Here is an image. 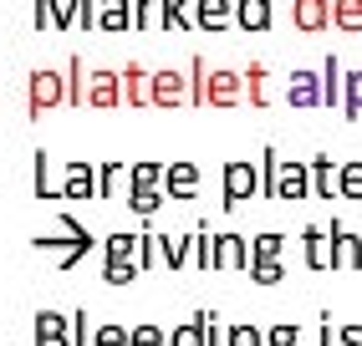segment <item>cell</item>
Segmentation results:
<instances>
[{"label": "cell", "mask_w": 362, "mask_h": 346, "mask_svg": "<svg viewBox=\"0 0 362 346\" xmlns=\"http://www.w3.org/2000/svg\"><path fill=\"white\" fill-rule=\"evenodd\" d=\"M163 26L168 31H194V0H163Z\"/></svg>", "instance_id": "obj_31"}, {"label": "cell", "mask_w": 362, "mask_h": 346, "mask_svg": "<svg viewBox=\"0 0 362 346\" xmlns=\"http://www.w3.org/2000/svg\"><path fill=\"white\" fill-rule=\"evenodd\" d=\"M62 199H98V163L92 158L62 163Z\"/></svg>", "instance_id": "obj_4"}, {"label": "cell", "mask_w": 362, "mask_h": 346, "mask_svg": "<svg viewBox=\"0 0 362 346\" xmlns=\"http://www.w3.org/2000/svg\"><path fill=\"white\" fill-rule=\"evenodd\" d=\"M87 82H92V71H82V56H66V107L87 102Z\"/></svg>", "instance_id": "obj_27"}, {"label": "cell", "mask_w": 362, "mask_h": 346, "mask_svg": "<svg viewBox=\"0 0 362 346\" xmlns=\"http://www.w3.org/2000/svg\"><path fill=\"white\" fill-rule=\"evenodd\" d=\"M311 163V199H342V189H337V179H342V158H306Z\"/></svg>", "instance_id": "obj_14"}, {"label": "cell", "mask_w": 362, "mask_h": 346, "mask_svg": "<svg viewBox=\"0 0 362 346\" xmlns=\"http://www.w3.org/2000/svg\"><path fill=\"white\" fill-rule=\"evenodd\" d=\"M342 112L347 117H362V66L347 71V87H342Z\"/></svg>", "instance_id": "obj_40"}, {"label": "cell", "mask_w": 362, "mask_h": 346, "mask_svg": "<svg viewBox=\"0 0 362 346\" xmlns=\"http://www.w3.org/2000/svg\"><path fill=\"white\" fill-rule=\"evenodd\" d=\"M163 0H133V31H148L153 26V16H158Z\"/></svg>", "instance_id": "obj_46"}, {"label": "cell", "mask_w": 362, "mask_h": 346, "mask_svg": "<svg viewBox=\"0 0 362 346\" xmlns=\"http://www.w3.org/2000/svg\"><path fill=\"white\" fill-rule=\"evenodd\" d=\"M103 260H138V234H133V229L103 234Z\"/></svg>", "instance_id": "obj_26"}, {"label": "cell", "mask_w": 362, "mask_h": 346, "mask_svg": "<svg viewBox=\"0 0 362 346\" xmlns=\"http://www.w3.org/2000/svg\"><path fill=\"white\" fill-rule=\"evenodd\" d=\"M158 260H163V234L138 229V270H153Z\"/></svg>", "instance_id": "obj_33"}, {"label": "cell", "mask_w": 362, "mask_h": 346, "mask_svg": "<svg viewBox=\"0 0 362 346\" xmlns=\"http://www.w3.org/2000/svg\"><path fill=\"white\" fill-rule=\"evenodd\" d=\"M332 26L357 36L362 31V0H332Z\"/></svg>", "instance_id": "obj_30"}, {"label": "cell", "mask_w": 362, "mask_h": 346, "mask_svg": "<svg viewBox=\"0 0 362 346\" xmlns=\"http://www.w3.org/2000/svg\"><path fill=\"white\" fill-rule=\"evenodd\" d=\"M153 107H189V66H158L153 71Z\"/></svg>", "instance_id": "obj_5"}, {"label": "cell", "mask_w": 362, "mask_h": 346, "mask_svg": "<svg viewBox=\"0 0 362 346\" xmlns=\"http://www.w3.org/2000/svg\"><path fill=\"white\" fill-rule=\"evenodd\" d=\"M52 107H66V71H57V66L26 71V112L41 117V112H52Z\"/></svg>", "instance_id": "obj_1"}, {"label": "cell", "mask_w": 362, "mask_h": 346, "mask_svg": "<svg viewBox=\"0 0 362 346\" xmlns=\"http://www.w3.org/2000/svg\"><path fill=\"white\" fill-rule=\"evenodd\" d=\"M250 260H286V234L281 229H260L250 239Z\"/></svg>", "instance_id": "obj_29"}, {"label": "cell", "mask_w": 362, "mask_h": 346, "mask_svg": "<svg viewBox=\"0 0 362 346\" xmlns=\"http://www.w3.org/2000/svg\"><path fill=\"white\" fill-rule=\"evenodd\" d=\"M123 179H128V173H123V158H103V163H98V199H112Z\"/></svg>", "instance_id": "obj_32"}, {"label": "cell", "mask_w": 362, "mask_h": 346, "mask_svg": "<svg viewBox=\"0 0 362 346\" xmlns=\"http://www.w3.org/2000/svg\"><path fill=\"white\" fill-rule=\"evenodd\" d=\"M57 16H62V0H31V26L41 31H57Z\"/></svg>", "instance_id": "obj_38"}, {"label": "cell", "mask_w": 362, "mask_h": 346, "mask_svg": "<svg viewBox=\"0 0 362 346\" xmlns=\"http://www.w3.org/2000/svg\"><path fill=\"white\" fill-rule=\"evenodd\" d=\"M245 97V71L240 66H209V107H235Z\"/></svg>", "instance_id": "obj_7"}, {"label": "cell", "mask_w": 362, "mask_h": 346, "mask_svg": "<svg viewBox=\"0 0 362 346\" xmlns=\"http://www.w3.org/2000/svg\"><path fill=\"white\" fill-rule=\"evenodd\" d=\"M317 346H337V326H332V316L322 311V331H317Z\"/></svg>", "instance_id": "obj_48"}, {"label": "cell", "mask_w": 362, "mask_h": 346, "mask_svg": "<svg viewBox=\"0 0 362 346\" xmlns=\"http://www.w3.org/2000/svg\"><path fill=\"white\" fill-rule=\"evenodd\" d=\"M123 102L128 107H153V71L143 61H123Z\"/></svg>", "instance_id": "obj_13"}, {"label": "cell", "mask_w": 362, "mask_h": 346, "mask_svg": "<svg viewBox=\"0 0 362 346\" xmlns=\"http://www.w3.org/2000/svg\"><path fill=\"white\" fill-rule=\"evenodd\" d=\"M194 265L199 270H214V229L204 225V219L194 225Z\"/></svg>", "instance_id": "obj_36"}, {"label": "cell", "mask_w": 362, "mask_h": 346, "mask_svg": "<svg viewBox=\"0 0 362 346\" xmlns=\"http://www.w3.org/2000/svg\"><path fill=\"white\" fill-rule=\"evenodd\" d=\"M235 26V0H194V31L220 36Z\"/></svg>", "instance_id": "obj_12"}, {"label": "cell", "mask_w": 362, "mask_h": 346, "mask_svg": "<svg viewBox=\"0 0 362 346\" xmlns=\"http://www.w3.org/2000/svg\"><path fill=\"white\" fill-rule=\"evenodd\" d=\"M342 87H347V71L327 52V61H322V107H342Z\"/></svg>", "instance_id": "obj_21"}, {"label": "cell", "mask_w": 362, "mask_h": 346, "mask_svg": "<svg viewBox=\"0 0 362 346\" xmlns=\"http://www.w3.org/2000/svg\"><path fill=\"white\" fill-rule=\"evenodd\" d=\"M163 199H168V193L153 189V184H128V209L143 214V219H153V214L163 209Z\"/></svg>", "instance_id": "obj_23"}, {"label": "cell", "mask_w": 362, "mask_h": 346, "mask_svg": "<svg viewBox=\"0 0 362 346\" xmlns=\"http://www.w3.org/2000/svg\"><path fill=\"white\" fill-rule=\"evenodd\" d=\"M301 255H306V270H332V234L322 225H306L301 229Z\"/></svg>", "instance_id": "obj_18"}, {"label": "cell", "mask_w": 362, "mask_h": 346, "mask_svg": "<svg viewBox=\"0 0 362 346\" xmlns=\"http://www.w3.org/2000/svg\"><path fill=\"white\" fill-rule=\"evenodd\" d=\"M138 275H143L138 260H103V280L107 285H133Z\"/></svg>", "instance_id": "obj_35"}, {"label": "cell", "mask_w": 362, "mask_h": 346, "mask_svg": "<svg viewBox=\"0 0 362 346\" xmlns=\"http://www.w3.org/2000/svg\"><path fill=\"white\" fill-rule=\"evenodd\" d=\"M291 26L306 36H322L332 26V0H291Z\"/></svg>", "instance_id": "obj_15"}, {"label": "cell", "mask_w": 362, "mask_h": 346, "mask_svg": "<svg viewBox=\"0 0 362 346\" xmlns=\"http://www.w3.org/2000/svg\"><path fill=\"white\" fill-rule=\"evenodd\" d=\"M250 280L255 285H281L286 280V260H250Z\"/></svg>", "instance_id": "obj_41"}, {"label": "cell", "mask_w": 362, "mask_h": 346, "mask_svg": "<svg viewBox=\"0 0 362 346\" xmlns=\"http://www.w3.org/2000/svg\"><path fill=\"white\" fill-rule=\"evenodd\" d=\"M220 184H225V209H240L245 199H260V163L230 158L225 173H220Z\"/></svg>", "instance_id": "obj_2"}, {"label": "cell", "mask_w": 362, "mask_h": 346, "mask_svg": "<svg viewBox=\"0 0 362 346\" xmlns=\"http://www.w3.org/2000/svg\"><path fill=\"white\" fill-rule=\"evenodd\" d=\"M286 102L291 107H322V66H296L286 77Z\"/></svg>", "instance_id": "obj_8"}, {"label": "cell", "mask_w": 362, "mask_h": 346, "mask_svg": "<svg viewBox=\"0 0 362 346\" xmlns=\"http://www.w3.org/2000/svg\"><path fill=\"white\" fill-rule=\"evenodd\" d=\"M327 234H332V270H362V234H352L342 219H332Z\"/></svg>", "instance_id": "obj_9"}, {"label": "cell", "mask_w": 362, "mask_h": 346, "mask_svg": "<svg viewBox=\"0 0 362 346\" xmlns=\"http://www.w3.org/2000/svg\"><path fill=\"white\" fill-rule=\"evenodd\" d=\"M133 346H168V331L158 326V321H138V326H133Z\"/></svg>", "instance_id": "obj_45"}, {"label": "cell", "mask_w": 362, "mask_h": 346, "mask_svg": "<svg viewBox=\"0 0 362 346\" xmlns=\"http://www.w3.org/2000/svg\"><path fill=\"white\" fill-rule=\"evenodd\" d=\"M230 346H265V326H255V321H235V326H230Z\"/></svg>", "instance_id": "obj_43"}, {"label": "cell", "mask_w": 362, "mask_h": 346, "mask_svg": "<svg viewBox=\"0 0 362 346\" xmlns=\"http://www.w3.org/2000/svg\"><path fill=\"white\" fill-rule=\"evenodd\" d=\"M214 270H250V239L235 229H220L214 234Z\"/></svg>", "instance_id": "obj_11"}, {"label": "cell", "mask_w": 362, "mask_h": 346, "mask_svg": "<svg viewBox=\"0 0 362 346\" xmlns=\"http://www.w3.org/2000/svg\"><path fill=\"white\" fill-rule=\"evenodd\" d=\"M265 346H301V326H296V321H276V326H265Z\"/></svg>", "instance_id": "obj_42"}, {"label": "cell", "mask_w": 362, "mask_h": 346, "mask_svg": "<svg viewBox=\"0 0 362 346\" xmlns=\"http://www.w3.org/2000/svg\"><path fill=\"white\" fill-rule=\"evenodd\" d=\"M123 102V71L117 66H92V82H87V107L112 112Z\"/></svg>", "instance_id": "obj_6"}, {"label": "cell", "mask_w": 362, "mask_h": 346, "mask_svg": "<svg viewBox=\"0 0 362 346\" xmlns=\"http://www.w3.org/2000/svg\"><path fill=\"white\" fill-rule=\"evenodd\" d=\"M199 184H204V173H199L194 158H174L168 173H163V193H168V199H194Z\"/></svg>", "instance_id": "obj_10"}, {"label": "cell", "mask_w": 362, "mask_h": 346, "mask_svg": "<svg viewBox=\"0 0 362 346\" xmlns=\"http://www.w3.org/2000/svg\"><path fill=\"white\" fill-rule=\"evenodd\" d=\"M98 31L107 36L133 31V0H98Z\"/></svg>", "instance_id": "obj_19"}, {"label": "cell", "mask_w": 362, "mask_h": 346, "mask_svg": "<svg viewBox=\"0 0 362 346\" xmlns=\"http://www.w3.org/2000/svg\"><path fill=\"white\" fill-rule=\"evenodd\" d=\"M92 346H133V326H123V321H103L98 336H92Z\"/></svg>", "instance_id": "obj_37"}, {"label": "cell", "mask_w": 362, "mask_h": 346, "mask_svg": "<svg viewBox=\"0 0 362 346\" xmlns=\"http://www.w3.org/2000/svg\"><path fill=\"white\" fill-rule=\"evenodd\" d=\"M337 189H342V199H362V158H342V179H337Z\"/></svg>", "instance_id": "obj_39"}, {"label": "cell", "mask_w": 362, "mask_h": 346, "mask_svg": "<svg viewBox=\"0 0 362 346\" xmlns=\"http://www.w3.org/2000/svg\"><path fill=\"white\" fill-rule=\"evenodd\" d=\"M245 102L271 107V66L265 61H245Z\"/></svg>", "instance_id": "obj_20"}, {"label": "cell", "mask_w": 362, "mask_h": 346, "mask_svg": "<svg viewBox=\"0 0 362 346\" xmlns=\"http://www.w3.org/2000/svg\"><path fill=\"white\" fill-rule=\"evenodd\" d=\"M31 189H36V199H62V189L52 184V153L46 148L31 153Z\"/></svg>", "instance_id": "obj_22"}, {"label": "cell", "mask_w": 362, "mask_h": 346, "mask_svg": "<svg viewBox=\"0 0 362 346\" xmlns=\"http://www.w3.org/2000/svg\"><path fill=\"white\" fill-rule=\"evenodd\" d=\"M163 173H168V163H158V158H138V163L128 168V184H153V189H163Z\"/></svg>", "instance_id": "obj_34"}, {"label": "cell", "mask_w": 362, "mask_h": 346, "mask_svg": "<svg viewBox=\"0 0 362 346\" xmlns=\"http://www.w3.org/2000/svg\"><path fill=\"white\" fill-rule=\"evenodd\" d=\"M31 336H66V341H71V311L41 306V311H36V331H31Z\"/></svg>", "instance_id": "obj_24"}, {"label": "cell", "mask_w": 362, "mask_h": 346, "mask_svg": "<svg viewBox=\"0 0 362 346\" xmlns=\"http://www.w3.org/2000/svg\"><path fill=\"white\" fill-rule=\"evenodd\" d=\"M337 346H362V321H342L337 326Z\"/></svg>", "instance_id": "obj_47"}, {"label": "cell", "mask_w": 362, "mask_h": 346, "mask_svg": "<svg viewBox=\"0 0 362 346\" xmlns=\"http://www.w3.org/2000/svg\"><path fill=\"white\" fill-rule=\"evenodd\" d=\"M92 336H98V326H92L87 306H77L71 311V346H92Z\"/></svg>", "instance_id": "obj_44"}, {"label": "cell", "mask_w": 362, "mask_h": 346, "mask_svg": "<svg viewBox=\"0 0 362 346\" xmlns=\"http://www.w3.org/2000/svg\"><path fill=\"white\" fill-rule=\"evenodd\" d=\"M209 321H220L214 311H194L189 321H179L174 331H168V346H209Z\"/></svg>", "instance_id": "obj_17"}, {"label": "cell", "mask_w": 362, "mask_h": 346, "mask_svg": "<svg viewBox=\"0 0 362 346\" xmlns=\"http://www.w3.org/2000/svg\"><path fill=\"white\" fill-rule=\"evenodd\" d=\"M189 260H194V229H189V234H163V265L184 270Z\"/></svg>", "instance_id": "obj_25"}, {"label": "cell", "mask_w": 362, "mask_h": 346, "mask_svg": "<svg viewBox=\"0 0 362 346\" xmlns=\"http://www.w3.org/2000/svg\"><path fill=\"white\" fill-rule=\"evenodd\" d=\"M189 107H209V66H204V56H189Z\"/></svg>", "instance_id": "obj_28"}, {"label": "cell", "mask_w": 362, "mask_h": 346, "mask_svg": "<svg viewBox=\"0 0 362 346\" xmlns=\"http://www.w3.org/2000/svg\"><path fill=\"white\" fill-rule=\"evenodd\" d=\"M276 199H286V204L311 199V163H306V158H281V173H276Z\"/></svg>", "instance_id": "obj_3"}, {"label": "cell", "mask_w": 362, "mask_h": 346, "mask_svg": "<svg viewBox=\"0 0 362 346\" xmlns=\"http://www.w3.org/2000/svg\"><path fill=\"white\" fill-rule=\"evenodd\" d=\"M271 20H276V0H235V26L240 31H271Z\"/></svg>", "instance_id": "obj_16"}, {"label": "cell", "mask_w": 362, "mask_h": 346, "mask_svg": "<svg viewBox=\"0 0 362 346\" xmlns=\"http://www.w3.org/2000/svg\"><path fill=\"white\" fill-rule=\"evenodd\" d=\"M31 346H71L66 336H31Z\"/></svg>", "instance_id": "obj_49"}]
</instances>
